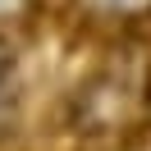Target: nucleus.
<instances>
[{"label":"nucleus","instance_id":"obj_1","mask_svg":"<svg viewBox=\"0 0 151 151\" xmlns=\"http://www.w3.org/2000/svg\"><path fill=\"white\" fill-rule=\"evenodd\" d=\"M87 9L105 14V19H133V14H147L151 0H83Z\"/></svg>","mask_w":151,"mask_h":151},{"label":"nucleus","instance_id":"obj_2","mask_svg":"<svg viewBox=\"0 0 151 151\" xmlns=\"http://www.w3.org/2000/svg\"><path fill=\"white\" fill-rule=\"evenodd\" d=\"M9 87H14V55L5 50V41H0V105L9 101Z\"/></svg>","mask_w":151,"mask_h":151},{"label":"nucleus","instance_id":"obj_3","mask_svg":"<svg viewBox=\"0 0 151 151\" xmlns=\"http://www.w3.org/2000/svg\"><path fill=\"white\" fill-rule=\"evenodd\" d=\"M28 9V0H0V19H19Z\"/></svg>","mask_w":151,"mask_h":151}]
</instances>
